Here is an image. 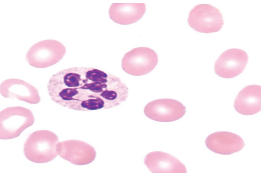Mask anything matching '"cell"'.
<instances>
[{
	"label": "cell",
	"mask_w": 261,
	"mask_h": 173,
	"mask_svg": "<svg viewBox=\"0 0 261 173\" xmlns=\"http://www.w3.org/2000/svg\"><path fill=\"white\" fill-rule=\"evenodd\" d=\"M47 89L55 103L80 111L117 106L128 94V88L120 78L90 67H70L56 73L49 79Z\"/></svg>",
	"instance_id": "6da1fadb"
},
{
	"label": "cell",
	"mask_w": 261,
	"mask_h": 173,
	"mask_svg": "<svg viewBox=\"0 0 261 173\" xmlns=\"http://www.w3.org/2000/svg\"><path fill=\"white\" fill-rule=\"evenodd\" d=\"M58 141L57 136L51 131H35L29 135L24 142V155L29 160L36 163L51 161L58 155L56 148Z\"/></svg>",
	"instance_id": "7a4b0ae2"
},
{
	"label": "cell",
	"mask_w": 261,
	"mask_h": 173,
	"mask_svg": "<svg viewBox=\"0 0 261 173\" xmlns=\"http://www.w3.org/2000/svg\"><path fill=\"white\" fill-rule=\"evenodd\" d=\"M34 118L32 112L22 106L8 107L0 112V138L13 139L32 125Z\"/></svg>",
	"instance_id": "3957f363"
},
{
	"label": "cell",
	"mask_w": 261,
	"mask_h": 173,
	"mask_svg": "<svg viewBox=\"0 0 261 173\" xmlns=\"http://www.w3.org/2000/svg\"><path fill=\"white\" fill-rule=\"evenodd\" d=\"M66 52L65 46L60 42L53 39L39 41L28 50L26 59L31 66L44 68L59 62Z\"/></svg>",
	"instance_id": "277c9868"
},
{
	"label": "cell",
	"mask_w": 261,
	"mask_h": 173,
	"mask_svg": "<svg viewBox=\"0 0 261 173\" xmlns=\"http://www.w3.org/2000/svg\"><path fill=\"white\" fill-rule=\"evenodd\" d=\"M158 62V55L154 50L147 47H138L125 54L122 59V67L129 75L141 76L152 71Z\"/></svg>",
	"instance_id": "5b68a950"
},
{
	"label": "cell",
	"mask_w": 261,
	"mask_h": 173,
	"mask_svg": "<svg viewBox=\"0 0 261 173\" xmlns=\"http://www.w3.org/2000/svg\"><path fill=\"white\" fill-rule=\"evenodd\" d=\"M188 21L194 30L206 33L219 31L224 24L219 10L209 4L195 6L189 13Z\"/></svg>",
	"instance_id": "8992f818"
},
{
	"label": "cell",
	"mask_w": 261,
	"mask_h": 173,
	"mask_svg": "<svg viewBox=\"0 0 261 173\" xmlns=\"http://www.w3.org/2000/svg\"><path fill=\"white\" fill-rule=\"evenodd\" d=\"M145 115L153 120L170 122L177 120L185 115V106L177 100L169 98L154 100L145 106Z\"/></svg>",
	"instance_id": "52a82bcc"
},
{
	"label": "cell",
	"mask_w": 261,
	"mask_h": 173,
	"mask_svg": "<svg viewBox=\"0 0 261 173\" xmlns=\"http://www.w3.org/2000/svg\"><path fill=\"white\" fill-rule=\"evenodd\" d=\"M248 61L247 53L237 48L228 49L219 57L214 65L215 73L225 78L235 77L245 69Z\"/></svg>",
	"instance_id": "ba28073f"
},
{
	"label": "cell",
	"mask_w": 261,
	"mask_h": 173,
	"mask_svg": "<svg viewBox=\"0 0 261 173\" xmlns=\"http://www.w3.org/2000/svg\"><path fill=\"white\" fill-rule=\"evenodd\" d=\"M0 93L4 97L30 104H37L41 100L38 91L35 87L18 79L11 78L3 81L0 85Z\"/></svg>",
	"instance_id": "9c48e42d"
},
{
	"label": "cell",
	"mask_w": 261,
	"mask_h": 173,
	"mask_svg": "<svg viewBox=\"0 0 261 173\" xmlns=\"http://www.w3.org/2000/svg\"><path fill=\"white\" fill-rule=\"evenodd\" d=\"M205 143L210 150L222 155H229L239 152L245 145L243 140L239 135L226 131L211 134L206 138Z\"/></svg>",
	"instance_id": "30bf717a"
},
{
	"label": "cell",
	"mask_w": 261,
	"mask_h": 173,
	"mask_svg": "<svg viewBox=\"0 0 261 173\" xmlns=\"http://www.w3.org/2000/svg\"><path fill=\"white\" fill-rule=\"evenodd\" d=\"M144 163L152 173L187 172L185 165L172 155L161 151L150 152L145 157Z\"/></svg>",
	"instance_id": "8fae6325"
},
{
	"label": "cell",
	"mask_w": 261,
	"mask_h": 173,
	"mask_svg": "<svg viewBox=\"0 0 261 173\" xmlns=\"http://www.w3.org/2000/svg\"><path fill=\"white\" fill-rule=\"evenodd\" d=\"M145 11L144 3H113L109 8V15L115 23L127 25L138 21Z\"/></svg>",
	"instance_id": "7c38bea8"
},
{
	"label": "cell",
	"mask_w": 261,
	"mask_h": 173,
	"mask_svg": "<svg viewBox=\"0 0 261 173\" xmlns=\"http://www.w3.org/2000/svg\"><path fill=\"white\" fill-rule=\"evenodd\" d=\"M261 87L256 84L249 85L238 93L234 103V108L239 113L245 115L254 114L261 110Z\"/></svg>",
	"instance_id": "4fadbf2b"
}]
</instances>
